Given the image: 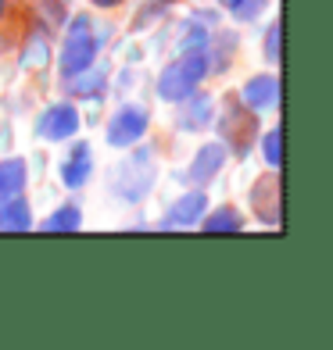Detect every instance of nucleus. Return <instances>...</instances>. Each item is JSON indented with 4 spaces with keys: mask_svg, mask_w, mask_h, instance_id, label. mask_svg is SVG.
<instances>
[{
    "mask_svg": "<svg viewBox=\"0 0 333 350\" xmlns=\"http://www.w3.org/2000/svg\"><path fill=\"white\" fill-rule=\"evenodd\" d=\"M108 33H111V29H108V25H97L90 14H75V18L69 22V36H65V43H61V54H58L61 75L69 79V75H75V72L90 68L93 61H97V51L108 43Z\"/></svg>",
    "mask_w": 333,
    "mask_h": 350,
    "instance_id": "f257e3e1",
    "label": "nucleus"
},
{
    "mask_svg": "<svg viewBox=\"0 0 333 350\" xmlns=\"http://www.w3.org/2000/svg\"><path fill=\"white\" fill-rule=\"evenodd\" d=\"M204 75H208V57H204V51H186L162 72V79H158V97L169 104H180L201 86Z\"/></svg>",
    "mask_w": 333,
    "mask_h": 350,
    "instance_id": "f03ea898",
    "label": "nucleus"
},
{
    "mask_svg": "<svg viewBox=\"0 0 333 350\" xmlns=\"http://www.w3.org/2000/svg\"><path fill=\"white\" fill-rule=\"evenodd\" d=\"M219 136L226 143V150H233L236 157H247L251 143L258 136V118L255 111H247V104L241 97H230L222 100V111H219Z\"/></svg>",
    "mask_w": 333,
    "mask_h": 350,
    "instance_id": "7ed1b4c3",
    "label": "nucleus"
},
{
    "mask_svg": "<svg viewBox=\"0 0 333 350\" xmlns=\"http://www.w3.org/2000/svg\"><path fill=\"white\" fill-rule=\"evenodd\" d=\"M144 133H147V111L140 104L119 107L115 115H111V122H108V143H111V147H119V150L140 143Z\"/></svg>",
    "mask_w": 333,
    "mask_h": 350,
    "instance_id": "20e7f679",
    "label": "nucleus"
},
{
    "mask_svg": "<svg viewBox=\"0 0 333 350\" xmlns=\"http://www.w3.org/2000/svg\"><path fill=\"white\" fill-rule=\"evenodd\" d=\"M79 129V111L72 104H51L40 115L36 122V136L47 143H61V139H72Z\"/></svg>",
    "mask_w": 333,
    "mask_h": 350,
    "instance_id": "39448f33",
    "label": "nucleus"
},
{
    "mask_svg": "<svg viewBox=\"0 0 333 350\" xmlns=\"http://www.w3.org/2000/svg\"><path fill=\"white\" fill-rule=\"evenodd\" d=\"M251 208L262 226H280V175H262L251 186Z\"/></svg>",
    "mask_w": 333,
    "mask_h": 350,
    "instance_id": "423d86ee",
    "label": "nucleus"
},
{
    "mask_svg": "<svg viewBox=\"0 0 333 350\" xmlns=\"http://www.w3.org/2000/svg\"><path fill=\"white\" fill-rule=\"evenodd\" d=\"M222 168H226V143H204L194 154V161H190L186 179L197 183V186H208L212 179H219Z\"/></svg>",
    "mask_w": 333,
    "mask_h": 350,
    "instance_id": "0eeeda50",
    "label": "nucleus"
},
{
    "mask_svg": "<svg viewBox=\"0 0 333 350\" xmlns=\"http://www.w3.org/2000/svg\"><path fill=\"white\" fill-rule=\"evenodd\" d=\"M183 111H180V129L186 133H201V129H208V125L215 122V100L208 97V93H190L186 100H180Z\"/></svg>",
    "mask_w": 333,
    "mask_h": 350,
    "instance_id": "6e6552de",
    "label": "nucleus"
},
{
    "mask_svg": "<svg viewBox=\"0 0 333 350\" xmlns=\"http://www.w3.org/2000/svg\"><path fill=\"white\" fill-rule=\"evenodd\" d=\"M241 100L251 107V111H269L280 104V79L276 75H251L244 90H241Z\"/></svg>",
    "mask_w": 333,
    "mask_h": 350,
    "instance_id": "1a4fd4ad",
    "label": "nucleus"
},
{
    "mask_svg": "<svg viewBox=\"0 0 333 350\" xmlns=\"http://www.w3.org/2000/svg\"><path fill=\"white\" fill-rule=\"evenodd\" d=\"M204 208H208V197H204L201 189L180 197V200L169 208V215H165V229H190V226H197L201 215H204Z\"/></svg>",
    "mask_w": 333,
    "mask_h": 350,
    "instance_id": "9d476101",
    "label": "nucleus"
},
{
    "mask_svg": "<svg viewBox=\"0 0 333 350\" xmlns=\"http://www.w3.org/2000/svg\"><path fill=\"white\" fill-rule=\"evenodd\" d=\"M93 175V154H90V143H75L72 154L65 157V165H61V183L69 189H79L86 186V179Z\"/></svg>",
    "mask_w": 333,
    "mask_h": 350,
    "instance_id": "9b49d317",
    "label": "nucleus"
},
{
    "mask_svg": "<svg viewBox=\"0 0 333 350\" xmlns=\"http://www.w3.org/2000/svg\"><path fill=\"white\" fill-rule=\"evenodd\" d=\"M33 229V215L22 197H8L0 200V232H25Z\"/></svg>",
    "mask_w": 333,
    "mask_h": 350,
    "instance_id": "f8f14e48",
    "label": "nucleus"
},
{
    "mask_svg": "<svg viewBox=\"0 0 333 350\" xmlns=\"http://www.w3.org/2000/svg\"><path fill=\"white\" fill-rule=\"evenodd\" d=\"M236 54V36L233 33H215L208 36V46H204V57H208V72H226L233 65Z\"/></svg>",
    "mask_w": 333,
    "mask_h": 350,
    "instance_id": "ddd939ff",
    "label": "nucleus"
},
{
    "mask_svg": "<svg viewBox=\"0 0 333 350\" xmlns=\"http://www.w3.org/2000/svg\"><path fill=\"white\" fill-rule=\"evenodd\" d=\"M25 175H29V168H25L22 157H4V161H0V200L22 197Z\"/></svg>",
    "mask_w": 333,
    "mask_h": 350,
    "instance_id": "4468645a",
    "label": "nucleus"
},
{
    "mask_svg": "<svg viewBox=\"0 0 333 350\" xmlns=\"http://www.w3.org/2000/svg\"><path fill=\"white\" fill-rule=\"evenodd\" d=\"M104 79H108L104 68H93V65H90V68H83V72L69 75V93H72V97H101Z\"/></svg>",
    "mask_w": 333,
    "mask_h": 350,
    "instance_id": "2eb2a0df",
    "label": "nucleus"
},
{
    "mask_svg": "<svg viewBox=\"0 0 333 350\" xmlns=\"http://www.w3.org/2000/svg\"><path fill=\"white\" fill-rule=\"evenodd\" d=\"M197 226H201L204 232H241V229H244V215L226 204V208H215L212 215H201Z\"/></svg>",
    "mask_w": 333,
    "mask_h": 350,
    "instance_id": "dca6fc26",
    "label": "nucleus"
},
{
    "mask_svg": "<svg viewBox=\"0 0 333 350\" xmlns=\"http://www.w3.org/2000/svg\"><path fill=\"white\" fill-rule=\"evenodd\" d=\"M79 226H83V211L75 204H61L54 215L43 218V232H75Z\"/></svg>",
    "mask_w": 333,
    "mask_h": 350,
    "instance_id": "f3484780",
    "label": "nucleus"
},
{
    "mask_svg": "<svg viewBox=\"0 0 333 350\" xmlns=\"http://www.w3.org/2000/svg\"><path fill=\"white\" fill-rule=\"evenodd\" d=\"M25 4L33 8V14L40 22H47V29L65 22V0H25Z\"/></svg>",
    "mask_w": 333,
    "mask_h": 350,
    "instance_id": "a211bd4d",
    "label": "nucleus"
},
{
    "mask_svg": "<svg viewBox=\"0 0 333 350\" xmlns=\"http://www.w3.org/2000/svg\"><path fill=\"white\" fill-rule=\"evenodd\" d=\"M219 4L226 8L236 22H255L258 14L269 8V0H219Z\"/></svg>",
    "mask_w": 333,
    "mask_h": 350,
    "instance_id": "6ab92c4d",
    "label": "nucleus"
},
{
    "mask_svg": "<svg viewBox=\"0 0 333 350\" xmlns=\"http://www.w3.org/2000/svg\"><path fill=\"white\" fill-rule=\"evenodd\" d=\"M262 157H265L269 168H280V161H283V133H280V125L262 136Z\"/></svg>",
    "mask_w": 333,
    "mask_h": 350,
    "instance_id": "aec40b11",
    "label": "nucleus"
},
{
    "mask_svg": "<svg viewBox=\"0 0 333 350\" xmlns=\"http://www.w3.org/2000/svg\"><path fill=\"white\" fill-rule=\"evenodd\" d=\"M208 46V33H204V25L194 18V22H186L183 25V40H180V54L186 51H204Z\"/></svg>",
    "mask_w": 333,
    "mask_h": 350,
    "instance_id": "412c9836",
    "label": "nucleus"
},
{
    "mask_svg": "<svg viewBox=\"0 0 333 350\" xmlns=\"http://www.w3.org/2000/svg\"><path fill=\"white\" fill-rule=\"evenodd\" d=\"M265 61H269V65H276V68L283 61V22L280 18L269 25V33H265Z\"/></svg>",
    "mask_w": 333,
    "mask_h": 350,
    "instance_id": "4be33fe9",
    "label": "nucleus"
},
{
    "mask_svg": "<svg viewBox=\"0 0 333 350\" xmlns=\"http://www.w3.org/2000/svg\"><path fill=\"white\" fill-rule=\"evenodd\" d=\"M93 8H119V4H125V0H90Z\"/></svg>",
    "mask_w": 333,
    "mask_h": 350,
    "instance_id": "5701e85b",
    "label": "nucleus"
},
{
    "mask_svg": "<svg viewBox=\"0 0 333 350\" xmlns=\"http://www.w3.org/2000/svg\"><path fill=\"white\" fill-rule=\"evenodd\" d=\"M4 4H8V0H0V14H4Z\"/></svg>",
    "mask_w": 333,
    "mask_h": 350,
    "instance_id": "b1692460",
    "label": "nucleus"
}]
</instances>
